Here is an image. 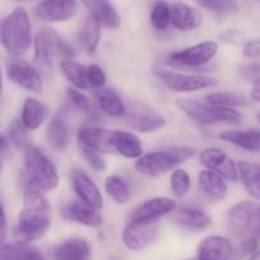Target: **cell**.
<instances>
[{"label": "cell", "mask_w": 260, "mask_h": 260, "mask_svg": "<svg viewBox=\"0 0 260 260\" xmlns=\"http://www.w3.org/2000/svg\"><path fill=\"white\" fill-rule=\"evenodd\" d=\"M45 190L27 182L23 194V207L15 228V236L19 241H35L46 235L51 226V205Z\"/></svg>", "instance_id": "cell-1"}, {"label": "cell", "mask_w": 260, "mask_h": 260, "mask_svg": "<svg viewBox=\"0 0 260 260\" xmlns=\"http://www.w3.org/2000/svg\"><path fill=\"white\" fill-rule=\"evenodd\" d=\"M0 41L9 55L18 57L28 51L32 42L30 20L24 8L18 7L0 25Z\"/></svg>", "instance_id": "cell-2"}, {"label": "cell", "mask_w": 260, "mask_h": 260, "mask_svg": "<svg viewBox=\"0 0 260 260\" xmlns=\"http://www.w3.org/2000/svg\"><path fill=\"white\" fill-rule=\"evenodd\" d=\"M194 152V149L192 147H172L164 151L150 152L144 156L141 155L135 164V168L137 172L144 175L161 177L179 164L190 159Z\"/></svg>", "instance_id": "cell-3"}, {"label": "cell", "mask_w": 260, "mask_h": 260, "mask_svg": "<svg viewBox=\"0 0 260 260\" xmlns=\"http://www.w3.org/2000/svg\"><path fill=\"white\" fill-rule=\"evenodd\" d=\"M23 161L28 173V182L42 190H52L57 187L60 177L55 165L35 145L27 144L23 147Z\"/></svg>", "instance_id": "cell-4"}, {"label": "cell", "mask_w": 260, "mask_h": 260, "mask_svg": "<svg viewBox=\"0 0 260 260\" xmlns=\"http://www.w3.org/2000/svg\"><path fill=\"white\" fill-rule=\"evenodd\" d=\"M177 106L188 117L205 124L229 123L238 126L243 121L241 114L231 107L212 106L208 103H201L194 99H178Z\"/></svg>", "instance_id": "cell-5"}, {"label": "cell", "mask_w": 260, "mask_h": 260, "mask_svg": "<svg viewBox=\"0 0 260 260\" xmlns=\"http://www.w3.org/2000/svg\"><path fill=\"white\" fill-rule=\"evenodd\" d=\"M73 58L74 52L66 45L55 29L50 27L41 28L35 40V61L43 70H51L56 58Z\"/></svg>", "instance_id": "cell-6"}, {"label": "cell", "mask_w": 260, "mask_h": 260, "mask_svg": "<svg viewBox=\"0 0 260 260\" xmlns=\"http://www.w3.org/2000/svg\"><path fill=\"white\" fill-rule=\"evenodd\" d=\"M228 226L241 240L260 238V208L251 201H243L228 212Z\"/></svg>", "instance_id": "cell-7"}, {"label": "cell", "mask_w": 260, "mask_h": 260, "mask_svg": "<svg viewBox=\"0 0 260 260\" xmlns=\"http://www.w3.org/2000/svg\"><path fill=\"white\" fill-rule=\"evenodd\" d=\"M218 51V45L213 41L198 43L185 50L172 53L168 57V63L175 69H196L210 62Z\"/></svg>", "instance_id": "cell-8"}, {"label": "cell", "mask_w": 260, "mask_h": 260, "mask_svg": "<svg viewBox=\"0 0 260 260\" xmlns=\"http://www.w3.org/2000/svg\"><path fill=\"white\" fill-rule=\"evenodd\" d=\"M124 117L127 126L145 134L161 129L167 124V119L161 113L141 103L132 104L128 112L126 111Z\"/></svg>", "instance_id": "cell-9"}, {"label": "cell", "mask_w": 260, "mask_h": 260, "mask_svg": "<svg viewBox=\"0 0 260 260\" xmlns=\"http://www.w3.org/2000/svg\"><path fill=\"white\" fill-rule=\"evenodd\" d=\"M159 220H131L123 230L122 240L131 250H142L147 248L157 235Z\"/></svg>", "instance_id": "cell-10"}, {"label": "cell", "mask_w": 260, "mask_h": 260, "mask_svg": "<svg viewBox=\"0 0 260 260\" xmlns=\"http://www.w3.org/2000/svg\"><path fill=\"white\" fill-rule=\"evenodd\" d=\"M157 76L170 90L178 93H189V91L201 90L215 85L216 80L213 78L201 75H185V74L174 73L169 70H159Z\"/></svg>", "instance_id": "cell-11"}, {"label": "cell", "mask_w": 260, "mask_h": 260, "mask_svg": "<svg viewBox=\"0 0 260 260\" xmlns=\"http://www.w3.org/2000/svg\"><path fill=\"white\" fill-rule=\"evenodd\" d=\"M8 78L17 85L41 94L43 91V81L40 73L25 61L19 58H13L8 63Z\"/></svg>", "instance_id": "cell-12"}, {"label": "cell", "mask_w": 260, "mask_h": 260, "mask_svg": "<svg viewBox=\"0 0 260 260\" xmlns=\"http://www.w3.org/2000/svg\"><path fill=\"white\" fill-rule=\"evenodd\" d=\"M76 12V0H42L35 9L36 15L47 23L65 22L71 19Z\"/></svg>", "instance_id": "cell-13"}, {"label": "cell", "mask_w": 260, "mask_h": 260, "mask_svg": "<svg viewBox=\"0 0 260 260\" xmlns=\"http://www.w3.org/2000/svg\"><path fill=\"white\" fill-rule=\"evenodd\" d=\"M200 161L203 167H206L210 170H213L217 174H220L221 177H223L228 180H231V182H234V180L239 178L238 167L222 150L216 149V147L206 149L201 154Z\"/></svg>", "instance_id": "cell-14"}, {"label": "cell", "mask_w": 260, "mask_h": 260, "mask_svg": "<svg viewBox=\"0 0 260 260\" xmlns=\"http://www.w3.org/2000/svg\"><path fill=\"white\" fill-rule=\"evenodd\" d=\"M62 216L66 220L75 221V222L81 223L88 228L98 229L101 228L103 220L102 216L99 215L98 210L90 207L83 201H73L62 207Z\"/></svg>", "instance_id": "cell-15"}, {"label": "cell", "mask_w": 260, "mask_h": 260, "mask_svg": "<svg viewBox=\"0 0 260 260\" xmlns=\"http://www.w3.org/2000/svg\"><path fill=\"white\" fill-rule=\"evenodd\" d=\"M73 184L80 201L95 210L103 208V197L95 183L90 179L86 173H84L83 170H75L73 173Z\"/></svg>", "instance_id": "cell-16"}, {"label": "cell", "mask_w": 260, "mask_h": 260, "mask_svg": "<svg viewBox=\"0 0 260 260\" xmlns=\"http://www.w3.org/2000/svg\"><path fill=\"white\" fill-rule=\"evenodd\" d=\"M78 139L80 145L90 147L99 152H114V131L101 127H84L79 131Z\"/></svg>", "instance_id": "cell-17"}, {"label": "cell", "mask_w": 260, "mask_h": 260, "mask_svg": "<svg viewBox=\"0 0 260 260\" xmlns=\"http://www.w3.org/2000/svg\"><path fill=\"white\" fill-rule=\"evenodd\" d=\"M177 210V202L170 198L159 197L152 198L141 203L134 213L131 220H159L162 216L172 213Z\"/></svg>", "instance_id": "cell-18"}, {"label": "cell", "mask_w": 260, "mask_h": 260, "mask_svg": "<svg viewBox=\"0 0 260 260\" xmlns=\"http://www.w3.org/2000/svg\"><path fill=\"white\" fill-rule=\"evenodd\" d=\"M198 189L201 190L203 197L212 202L222 201L228 194V184L225 182V178L213 170H203L200 173Z\"/></svg>", "instance_id": "cell-19"}, {"label": "cell", "mask_w": 260, "mask_h": 260, "mask_svg": "<svg viewBox=\"0 0 260 260\" xmlns=\"http://www.w3.org/2000/svg\"><path fill=\"white\" fill-rule=\"evenodd\" d=\"M234 253V245L222 236H210L198 245L197 256L202 260H225Z\"/></svg>", "instance_id": "cell-20"}, {"label": "cell", "mask_w": 260, "mask_h": 260, "mask_svg": "<svg viewBox=\"0 0 260 260\" xmlns=\"http://www.w3.org/2000/svg\"><path fill=\"white\" fill-rule=\"evenodd\" d=\"M170 23L177 29L193 30L202 24V15L194 8L178 3L170 8Z\"/></svg>", "instance_id": "cell-21"}, {"label": "cell", "mask_w": 260, "mask_h": 260, "mask_svg": "<svg viewBox=\"0 0 260 260\" xmlns=\"http://www.w3.org/2000/svg\"><path fill=\"white\" fill-rule=\"evenodd\" d=\"M175 223L189 231H201L212 222L210 215L205 211L192 207H182L174 212Z\"/></svg>", "instance_id": "cell-22"}, {"label": "cell", "mask_w": 260, "mask_h": 260, "mask_svg": "<svg viewBox=\"0 0 260 260\" xmlns=\"http://www.w3.org/2000/svg\"><path fill=\"white\" fill-rule=\"evenodd\" d=\"M81 3L104 27L118 28L121 24L119 14L109 0H81Z\"/></svg>", "instance_id": "cell-23"}, {"label": "cell", "mask_w": 260, "mask_h": 260, "mask_svg": "<svg viewBox=\"0 0 260 260\" xmlns=\"http://www.w3.org/2000/svg\"><path fill=\"white\" fill-rule=\"evenodd\" d=\"M220 139L248 151H260V131L258 129H230L222 132Z\"/></svg>", "instance_id": "cell-24"}, {"label": "cell", "mask_w": 260, "mask_h": 260, "mask_svg": "<svg viewBox=\"0 0 260 260\" xmlns=\"http://www.w3.org/2000/svg\"><path fill=\"white\" fill-rule=\"evenodd\" d=\"M50 109L42 102L27 98L22 109V122L27 129H37L48 117Z\"/></svg>", "instance_id": "cell-25"}, {"label": "cell", "mask_w": 260, "mask_h": 260, "mask_svg": "<svg viewBox=\"0 0 260 260\" xmlns=\"http://www.w3.org/2000/svg\"><path fill=\"white\" fill-rule=\"evenodd\" d=\"M114 152L128 159H135L142 155V145L139 137L132 132L114 131L113 139Z\"/></svg>", "instance_id": "cell-26"}, {"label": "cell", "mask_w": 260, "mask_h": 260, "mask_svg": "<svg viewBox=\"0 0 260 260\" xmlns=\"http://www.w3.org/2000/svg\"><path fill=\"white\" fill-rule=\"evenodd\" d=\"M0 259H24L37 260L43 259L40 249L30 245L27 241H14V243L3 244L0 246Z\"/></svg>", "instance_id": "cell-27"}, {"label": "cell", "mask_w": 260, "mask_h": 260, "mask_svg": "<svg viewBox=\"0 0 260 260\" xmlns=\"http://www.w3.org/2000/svg\"><path fill=\"white\" fill-rule=\"evenodd\" d=\"M101 40V23L93 15H89L78 33V42L84 51L93 53Z\"/></svg>", "instance_id": "cell-28"}, {"label": "cell", "mask_w": 260, "mask_h": 260, "mask_svg": "<svg viewBox=\"0 0 260 260\" xmlns=\"http://www.w3.org/2000/svg\"><path fill=\"white\" fill-rule=\"evenodd\" d=\"M238 172L246 193L255 200H260V165L239 161Z\"/></svg>", "instance_id": "cell-29"}, {"label": "cell", "mask_w": 260, "mask_h": 260, "mask_svg": "<svg viewBox=\"0 0 260 260\" xmlns=\"http://www.w3.org/2000/svg\"><path fill=\"white\" fill-rule=\"evenodd\" d=\"M53 256L61 260H83L89 256V245L81 239H70L53 249Z\"/></svg>", "instance_id": "cell-30"}, {"label": "cell", "mask_w": 260, "mask_h": 260, "mask_svg": "<svg viewBox=\"0 0 260 260\" xmlns=\"http://www.w3.org/2000/svg\"><path fill=\"white\" fill-rule=\"evenodd\" d=\"M94 93L99 107L104 113L111 117H123L126 113V106L113 90L107 88H96Z\"/></svg>", "instance_id": "cell-31"}, {"label": "cell", "mask_w": 260, "mask_h": 260, "mask_svg": "<svg viewBox=\"0 0 260 260\" xmlns=\"http://www.w3.org/2000/svg\"><path fill=\"white\" fill-rule=\"evenodd\" d=\"M60 69L61 71H62L63 76H65L75 88H91L90 84H89L88 71H86L85 66H83L81 63L74 62L70 58H62V60L60 61Z\"/></svg>", "instance_id": "cell-32"}, {"label": "cell", "mask_w": 260, "mask_h": 260, "mask_svg": "<svg viewBox=\"0 0 260 260\" xmlns=\"http://www.w3.org/2000/svg\"><path fill=\"white\" fill-rule=\"evenodd\" d=\"M47 141L56 151H62L69 144V129L61 117L56 116L50 121L47 127Z\"/></svg>", "instance_id": "cell-33"}, {"label": "cell", "mask_w": 260, "mask_h": 260, "mask_svg": "<svg viewBox=\"0 0 260 260\" xmlns=\"http://www.w3.org/2000/svg\"><path fill=\"white\" fill-rule=\"evenodd\" d=\"M206 103L220 107H243L248 104V98L236 91H216L206 96Z\"/></svg>", "instance_id": "cell-34"}, {"label": "cell", "mask_w": 260, "mask_h": 260, "mask_svg": "<svg viewBox=\"0 0 260 260\" xmlns=\"http://www.w3.org/2000/svg\"><path fill=\"white\" fill-rule=\"evenodd\" d=\"M106 190L109 197L119 205H124L129 200V189L126 182L118 175H111L106 179Z\"/></svg>", "instance_id": "cell-35"}, {"label": "cell", "mask_w": 260, "mask_h": 260, "mask_svg": "<svg viewBox=\"0 0 260 260\" xmlns=\"http://www.w3.org/2000/svg\"><path fill=\"white\" fill-rule=\"evenodd\" d=\"M150 20L155 29L164 30L170 23V7L162 0H159L154 4L150 14Z\"/></svg>", "instance_id": "cell-36"}, {"label": "cell", "mask_w": 260, "mask_h": 260, "mask_svg": "<svg viewBox=\"0 0 260 260\" xmlns=\"http://www.w3.org/2000/svg\"><path fill=\"white\" fill-rule=\"evenodd\" d=\"M173 194L177 198H183L190 189V178L183 169H175L170 177Z\"/></svg>", "instance_id": "cell-37"}, {"label": "cell", "mask_w": 260, "mask_h": 260, "mask_svg": "<svg viewBox=\"0 0 260 260\" xmlns=\"http://www.w3.org/2000/svg\"><path fill=\"white\" fill-rule=\"evenodd\" d=\"M8 139L14 146L19 147V149H23L28 144L27 128L23 124L22 119L19 121L18 118H15L10 122L9 127H8Z\"/></svg>", "instance_id": "cell-38"}, {"label": "cell", "mask_w": 260, "mask_h": 260, "mask_svg": "<svg viewBox=\"0 0 260 260\" xmlns=\"http://www.w3.org/2000/svg\"><path fill=\"white\" fill-rule=\"evenodd\" d=\"M68 95L70 98V101L78 107L79 109L86 113L90 117H98V112H96L95 107L91 104V102L89 101V98L86 95H84L81 91H79L78 89L69 88L68 89Z\"/></svg>", "instance_id": "cell-39"}, {"label": "cell", "mask_w": 260, "mask_h": 260, "mask_svg": "<svg viewBox=\"0 0 260 260\" xmlns=\"http://www.w3.org/2000/svg\"><path fill=\"white\" fill-rule=\"evenodd\" d=\"M80 147L84 156H85L86 161L90 164V167L93 168L94 170H96V172H104V170L107 169L106 161H104L103 157L99 155V151L90 149V147L85 146V145H80Z\"/></svg>", "instance_id": "cell-40"}, {"label": "cell", "mask_w": 260, "mask_h": 260, "mask_svg": "<svg viewBox=\"0 0 260 260\" xmlns=\"http://www.w3.org/2000/svg\"><path fill=\"white\" fill-rule=\"evenodd\" d=\"M89 84L93 88H102L106 84V74L98 65H90L86 68Z\"/></svg>", "instance_id": "cell-41"}, {"label": "cell", "mask_w": 260, "mask_h": 260, "mask_svg": "<svg viewBox=\"0 0 260 260\" xmlns=\"http://www.w3.org/2000/svg\"><path fill=\"white\" fill-rule=\"evenodd\" d=\"M258 246H259L258 238L246 239V240H243V243L240 244L238 251L241 254V255H251V254L258 249Z\"/></svg>", "instance_id": "cell-42"}, {"label": "cell", "mask_w": 260, "mask_h": 260, "mask_svg": "<svg viewBox=\"0 0 260 260\" xmlns=\"http://www.w3.org/2000/svg\"><path fill=\"white\" fill-rule=\"evenodd\" d=\"M243 55L245 57H260V38L256 40L249 41L245 46H244Z\"/></svg>", "instance_id": "cell-43"}, {"label": "cell", "mask_w": 260, "mask_h": 260, "mask_svg": "<svg viewBox=\"0 0 260 260\" xmlns=\"http://www.w3.org/2000/svg\"><path fill=\"white\" fill-rule=\"evenodd\" d=\"M240 73L241 75L244 76L245 79H248V80H255L256 78H259L260 76V63H249V65H245L243 66V68L240 69Z\"/></svg>", "instance_id": "cell-44"}, {"label": "cell", "mask_w": 260, "mask_h": 260, "mask_svg": "<svg viewBox=\"0 0 260 260\" xmlns=\"http://www.w3.org/2000/svg\"><path fill=\"white\" fill-rule=\"evenodd\" d=\"M7 233H8L7 217H5L4 208H3L2 203H0V246L4 244L5 239H7Z\"/></svg>", "instance_id": "cell-45"}, {"label": "cell", "mask_w": 260, "mask_h": 260, "mask_svg": "<svg viewBox=\"0 0 260 260\" xmlns=\"http://www.w3.org/2000/svg\"><path fill=\"white\" fill-rule=\"evenodd\" d=\"M250 96L253 101L260 103V76L256 78L255 80H253V88H251Z\"/></svg>", "instance_id": "cell-46"}, {"label": "cell", "mask_w": 260, "mask_h": 260, "mask_svg": "<svg viewBox=\"0 0 260 260\" xmlns=\"http://www.w3.org/2000/svg\"><path fill=\"white\" fill-rule=\"evenodd\" d=\"M8 150V140L3 135H0V156Z\"/></svg>", "instance_id": "cell-47"}, {"label": "cell", "mask_w": 260, "mask_h": 260, "mask_svg": "<svg viewBox=\"0 0 260 260\" xmlns=\"http://www.w3.org/2000/svg\"><path fill=\"white\" fill-rule=\"evenodd\" d=\"M251 259H260V249H256L253 254H251Z\"/></svg>", "instance_id": "cell-48"}, {"label": "cell", "mask_w": 260, "mask_h": 260, "mask_svg": "<svg viewBox=\"0 0 260 260\" xmlns=\"http://www.w3.org/2000/svg\"><path fill=\"white\" fill-rule=\"evenodd\" d=\"M198 2V4L201 5V7H202V5H205L206 3H208V2H211V0H197Z\"/></svg>", "instance_id": "cell-49"}, {"label": "cell", "mask_w": 260, "mask_h": 260, "mask_svg": "<svg viewBox=\"0 0 260 260\" xmlns=\"http://www.w3.org/2000/svg\"><path fill=\"white\" fill-rule=\"evenodd\" d=\"M2 70H0V89H2Z\"/></svg>", "instance_id": "cell-50"}, {"label": "cell", "mask_w": 260, "mask_h": 260, "mask_svg": "<svg viewBox=\"0 0 260 260\" xmlns=\"http://www.w3.org/2000/svg\"><path fill=\"white\" fill-rule=\"evenodd\" d=\"M256 118H258V121H259V123H260V112L258 114H256Z\"/></svg>", "instance_id": "cell-51"}, {"label": "cell", "mask_w": 260, "mask_h": 260, "mask_svg": "<svg viewBox=\"0 0 260 260\" xmlns=\"http://www.w3.org/2000/svg\"><path fill=\"white\" fill-rule=\"evenodd\" d=\"M17 2H32V0H17Z\"/></svg>", "instance_id": "cell-52"}, {"label": "cell", "mask_w": 260, "mask_h": 260, "mask_svg": "<svg viewBox=\"0 0 260 260\" xmlns=\"http://www.w3.org/2000/svg\"><path fill=\"white\" fill-rule=\"evenodd\" d=\"M0 172H2V161H0Z\"/></svg>", "instance_id": "cell-53"}, {"label": "cell", "mask_w": 260, "mask_h": 260, "mask_svg": "<svg viewBox=\"0 0 260 260\" xmlns=\"http://www.w3.org/2000/svg\"><path fill=\"white\" fill-rule=\"evenodd\" d=\"M0 25H2V23H0Z\"/></svg>", "instance_id": "cell-54"}, {"label": "cell", "mask_w": 260, "mask_h": 260, "mask_svg": "<svg viewBox=\"0 0 260 260\" xmlns=\"http://www.w3.org/2000/svg\"><path fill=\"white\" fill-rule=\"evenodd\" d=\"M259 208H260V205H259Z\"/></svg>", "instance_id": "cell-55"}, {"label": "cell", "mask_w": 260, "mask_h": 260, "mask_svg": "<svg viewBox=\"0 0 260 260\" xmlns=\"http://www.w3.org/2000/svg\"><path fill=\"white\" fill-rule=\"evenodd\" d=\"M259 2H260V0H259Z\"/></svg>", "instance_id": "cell-56"}]
</instances>
